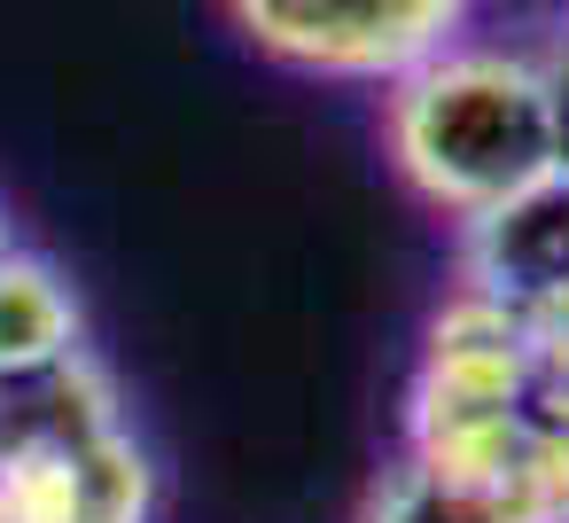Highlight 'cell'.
<instances>
[{"mask_svg":"<svg viewBox=\"0 0 569 523\" xmlns=\"http://www.w3.org/2000/svg\"><path fill=\"white\" fill-rule=\"evenodd\" d=\"M390 157L421 204L445 219H476L499 196L553 172V126L538 71L499 48H437L406 79H390Z\"/></svg>","mask_w":569,"mask_h":523,"instance_id":"cell-1","label":"cell"},{"mask_svg":"<svg viewBox=\"0 0 569 523\" xmlns=\"http://www.w3.org/2000/svg\"><path fill=\"white\" fill-rule=\"evenodd\" d=\"M468 0H227L234 32L305 79H406L452 48Z\"/></svg>","mask_w":569,"mask_h":523,"instance_id":"cell-2","label":"cell"},{"mask_svg":"<svg viewBox=\"0 0 569 523\" xmlns=\"http://www.w3.org/2000/svg\"><path fill=\"white\" fill-rule=\"evenodd\" d=\"M460 289L507 313L569 289V172H538L491 211L460 219Z\"/></svg>","mask_w":569,"mask_h":523,"instance_id":"cell-3","label":"cell"},{"mask_svg":"<svg viewBox=\"0 0 569 523\" xmlns=\"http://www.w3.org/2000/svg\"><path fill=\"white\" fill-rule=\"evenodd\" d=\"M0 515L9 523H149L157 461L133 430H110L48 461H9L0 468Z\"/></svg>","mask_w":569,"mask_h":523,"instance_id":"cell-4","label":"cell"},{"mask_svg":"<svg viewBox=\"0 0 569 523\" xmlns=\"http://www.w3.org/2000/svg\"><path fill=\"white\" fill-rule=\"evenodd\" d=\"M126 430V398H118V375L79 344L63 359H40V367H17L0 375V468L9 461H48V453H71V445H94Z\"/></svg>","mask_w":569,"mask_h":523,"instance_id":"cell-5","label":"cell"},{"mask_svg":"<svg viewBox=\"0 0 569 523\" xmlns=\"http://www.w3.org/2000/svg\"><path fill=\"white\" fill-rule=\"evenodd\" d=\"M87 344V313L79 289L40 258V250H9L0 258V375L63 359Z\"/></svg>","mask_w":569,"mask_h":523,"instance_id":"cell-6","label":"cell"},{"mask_svg":"<svg viewBox=\"0 0 569 523\" xmlns=\"http://www.w3.org/2000/svg\"><path fill=\"white\" fill-rule=\"evenodd\" d=\"M359 523H515V515L476 484H452V476H437L421 461H398V468L375 476Z\"/></svg>","mask_w":569,"mask_h":523,"instance_id":"cell-7","label":"cell"},{"mask_svg":"<svg viewBox=\"0 0 569 523\" xmlns=\"http://www.w3.org/2000/svg\"><path fill=\"white\" fill-rule=\"evenodd\" d=\"M515 320H522V344H530V375H538V391H546V398H569V289L522 305Z\"/></svg>","mask_w":569,"mask_h":523,"instance_id":"cell-8","label":"cell"},{"mask_svg":"<svg viewBox=\"0 0 569 523\" xmlns=\"http://www.w3.org/2000/svg\"><path fill=\"white\" fill-rule=\"evenodd\" d=\"M530 71H538V95H546V126H553V165L569 172V40H561L553 56H538Z\"/></svg>","mask_w":569,"mask_h":523,"instance_id":"cell-9","label":"cell"},{"mask_svg":"<svg viewBox=\"0 0 569 523\" xmlns=\"http://www.w3.org/2000/svg\"><path fill=\"white\" fill-rule=\"evenodd\" d=\"M9 250H17V243H9V211H0V258H9Z\"/></svg>","mask_w":569,"mask_h":523,"instance_id":"cell-10","label":"cell"},{"mask_svg":"<svg viewBox=\"0 0 569 523\" xmlns=\"http://www.w3.org/2000/svg\"><path fill=\"white\" fill-rule=\"evenodd\" d=\"M0 523H9V515H0Z\"/></svg>","mask_w":569,"mask_h":523,"instance_id":"cell-11","label":"cell"}]
</instances>
